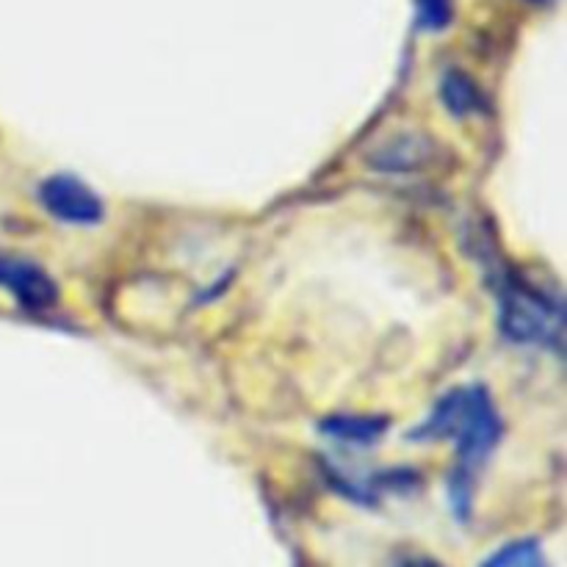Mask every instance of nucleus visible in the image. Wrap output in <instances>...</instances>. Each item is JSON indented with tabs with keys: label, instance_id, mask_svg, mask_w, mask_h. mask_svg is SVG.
<instances>
[{
	"label": "nucleus",
	"instance_id": "nucleus-2",
	"mask_svg": "<svg viewBox=\"0 0 567 567\" xmlns=\"http://www.w3.org/2000/svg\"><path fill=\"white\" fill-rule=\"evenodd\" d=\"M502 330L518 343H548L559 332V308L546 293L518 286L502 302Z\"/></svg>",
	"mask_w": 567,
	"mask_h": 567
},
{
	"label": "nucleus",
	"instance_id": "nucleus-6",
	"mask_svg": "<svg viewBox=\"0 0 567 567\" xmlns=\"http://www.w3.org/2000/svg\"><path fill=\"white\" fill-rule=\"evenodd\" d=\"M482 567H548V559L535 540H518L498 548Z\"/></svg>",
	"mask_w": 567,
	"mask_h": 567
},
{
	"label": "nucleus",
	"instance_id": "nucleus-8",
	"mask_svg": "<svg viewBox=\"0 0 567 567\" xmlns=\"http://www.w3.org/2000/svg\"><path fill=\"white\" fill-rule=\"evenodd\" d=\"M452 20V0H421V22L426 28H443Z\"/></svg>",
	"mask_w": 567,
	"mask_h": 567
},
{
	"label": "nucleus",
	"instance_id": "nucleus-9",
	"mask_svg": "<svg viewBox=\"0 0 567 567\" xmlns=\"http://www.w3.org/2000/svg\"><path fill=\"white\" fill-rule=\"evenodd\" d=\"M402 567H441V565L432 563V559L426 557H415V559H408V563H402Z\"/></svg>",
	"mask_w": 567,
	"mask_h": 567
},
{
	"label": "nucleus",
	"instance_id": "nucleus-4",
	"mask_svg": "<svg viewBox=\"0 0 567 567\" xmlns=\"http://www.w3.org/2000/svg\"><path fill=\"white\" fill-rule=\"evenodd\" d=\"M0 286L9 288L17 302L28 310H44L55 302L53 280L42 269L22 260H0Z\"/></svg>",
	"mask_w": 567,
	"mask_h": 567
},
{
	"label": "nucleus",
	"instance_id": "nucleus-10",
	"mask_svg": "<svg viewBox=\"0 0 567 567\" xmlns=\"http://www.w3.org/2000/svg\"><path fill=\"white\" fill-rule=\"evenodd\" d=\"M535 3H548V0H535Z\"/></svg>",
	"mask_w": 567,
	"mask_h": 567
},
{
	"label": "nucleus",
	"instance_id": "nucleus-5",
	"mask_svg": "<svg viewBox=\"0 0 567 567\" xmlns=\"http://www.w3.org/2000/svg\"><path fill=\"white\" fill-rule=\"evenodd\" d=\"M321 432H327L336 441L347 443H374L385 432L382 419H360V415H338V419L321 424Z\"/></svg>",
	"mask_w": 567,
	"mask_h": 567
},
{
	"label": "nucleus",
	"instance_id": "nucleus-7",
	"mask_svg": "<svg viewBox=\"0 0 567 567\" xmlns=\"http://www.w3.org/2000/svg\"><path fill=\"white\" fill-rule=\"evenodd\" d=\"M443 100L460 116L480 111V92H476L474 81L465 78L463 72H449L446 81H443Z\"/></svg>",
	"mask_w": 567,
	"mask_h": 567
},
{
	"label": "nucleus",
	"instance_id": "nucleus-1",
	"mask_svg": "<svg viewBox=\"0 0 567 567\" xmlns=\"http://www.w3.org/2000/svg\"><path fill=\"white\" fill-rule=\"evenodd\" d=\"M424 437H457L465 468H474L502 437V421L485 391H452L419 430Z\"/></svg>",
	"mask_w": 567,
	"mask_h": 567
},
{
	"label": "nucleus",
	"instance_id": "nucleus-3",
	"mask_svg": "<svg viewBox=\"0 0 567 567\" xmlns=\"http://www.w3.org/2000/svg\"><path fill=\"white\" fill-rule=\"evenodd\" d=\"M39 197L55 219L70 221V225H94L103 219V203L97 194L70 175L48 177L39 188Z\"/></svg>",
	"mask_w": 567,
	"mask_h": 567
}]
</instances>
